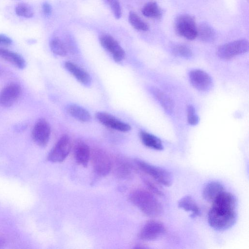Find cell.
<instances>
[{
    "instance_id": "obj_4",
    "label": "cell",
    "mask_w": 249,
    "mask_h": 249,
    "mask_svg": "<svg viewBox=\"0 0 249 249\" xmlns=\"http://www.w3.org/2000/svg\"><path fill=\"white\" fill-rule=\"evenodd\" d=\"M176 33L179 36L189 40L197 36V26L192 16L184 14L176 18L174 22Z\"/></svg>"
},
{
    "instance_id": "obj_32",
    "label": "cell",
    "mask_w": 249,
    "mask_h": 249,
    "mask_svg": "<svg viewBox=\"0 0 249 249\" xmlns=\"http://www.w3.org/2000/svg\"><path fill=\"white\" fill-rule=\"evenodd\" d=\"M12 43L11 39L6 35L0 34V46H8Z\"/></svg>"
},
{
    "instance_id": "obj_8",
    "label": "cell",
    "mask_w": 249,
    "mask_h": 249,
    "mask_svg": "<svg viewBox=\"0 0 249 249\" xmlns=\"http://www.w3.org/2000/svg\"><path fill=\"white\" fill-rule=\"evenodd\" d=\"M50 135L51 126L49 123L44 119L38 120L32 131L34 142L40 147H45L49 142Z\"/></svg>"
},
{
    "instance_id": "obj_29",
    "label": "cell",
    "mask_w": 249,
    "mask_h": 249,
    "mask_svg": "<svg viewBox=\"0 0 249 249\" xmlns=\"http://www.w3.org/2000/svg\"><path fill=\"white\" fill-rule=\"evenodd\" d=\"M105 0L110 8L115 18L119 19L122 16V11L119 0Z\"/></svg>"
},
{
    "instance_id": "obj_21",
    "label": "cell",
    "mask_w": 249,
    "mask_h": 249,
    "mask_svg": "<svg viewBox=\"0 0 249 249\" xmlns=\"http://www.w3.org/2000/svg\"><path fill=\"white\" fill-rule=\"evenodd\" d=\"M67 112L72 117L82 122H88L91 120V116L88 110L76 105L71 104L67 107Z\"/></svg>"
},
{
    "instance_id": "obj_28",
    "label": "cell",
    "mask_w": 249,
    "mask_h": 249,
    "mask_svg": "<svg viewBox=\"0 0 249 249\" xmlns=\"http://www.w3.org/2000/svg\"><path fill=\"white\" fill-rule=\"evenodd\" d=\"M173 53L177 56L190 58L192 55V52L190 48L186 45L179 44L176 45L173 49Z\"/></svg>"
},
{
    "instance_id": "obj_20",
    "label": "cell",
    "mask_w": 249,
    "mask_h": 249,
    "mask_svg": "<svg viewBox=\"0 0 249 249\" xmlns=\"http://www.w3.org/2000/svg\"><path fill=\"white\" fill-rule=\"evenodd\" d=\"M179 208L186 211L191 212L192 216L195 217L200 213V210L195 199L190 196L182 197L178 202Z\"/></svg>"
},
{
    "instance_id": "obj_24",
    "label": "cell",
    "mask_w": 249,
    "mask_h": 249,
    "mask_svg": "<svg viewBox=\"0 0 249 249\" xmlns=\"http://www.w3.org/2000/svg\"><path fill=\"white\" fill-rule=\"evenodd\" d=\"M142 12L144 16L148 18L159 19L162 16V11L155 1L147 3L142 8Z\"/></svg>"
},
{
    "instance_id": "obj_26",
    "label": "cell",
    "mask_w": 249,
    "mask_h": 249,
    "mask_svg": "<svg viewBox=\"0 0 249 249\" xmlns=\"http://www.w3.org/2000/svg\"><path fill=\"white\" fill-rule=\"evenodd\" d=\"M50 46L52 51L56 55L65 56L67 53L64 44L58 38L52 39L50 42Z\"/></svg>"
},
{
    "instance_id": "obj_25",
    "label": "cell",
    "mask_w": 249,
    "mask_h": 249,
    "mask_svg": "<svg viewBox=\"0 0 249 249\" xmlns=\"http://www.w3.org/2000/svg\"><path fill=\"white\" fill-rule=\"evenodd\" d=\"M128 20L132 26L137 30L146 31L149 29V26L146 23L142 20L135 12L129 13Z\"/></svg>"
},
{
    "instance_id": "obj_16",
    "label": "cell",
    "mask_w": 249,
    "mask_h": 249,
    "mask_svg": "<svg viewBox=\"0 0 249 249\" xmlns=\"http://www.w3.org/2000/svg\"><path fill=\"white\" fill-rule=\"evenodd\" d=\"M74 156L79 164L87 167L90 156L89 146L84 142H78L74 148Z\"/></svg>"
},
{
    "instance_id": "obj_2",
    "label": "cell",
    "mask_w": 249,
    "mask_h": 249,
    "mask_svg": "<svg viewBox=\"0 0 249 249\" xmlns=\"http://www.w3.org/2000/svg\"><path fill=\"white\" fill-rule=\"evenodd\" d=\"M236 221L235 209L213 205L208 213V223L216 230H227L231 227Z\"/></svg>"
},
{
    "instance_id": "obj_27",
    "label": "cell",
    "mask_w": 249,
    "mask_h": 249,
    "mask_svg": "<svg viewBox=\"0 0 249 249\" xmlns=\"http://www.w3.org/2000/svg\"><path fill=\"white\" fill-rule=\"evenodd\" d=\"M16 13L20 17L26 18H31L34 15V11L29 4L25 3H20L15 8Z\"/></svg>"
},
{
    "instance_id": "obj_30",
    "label": "cell",
    "mask_w": 249,
    "mask_h": 249,
    "mask_svg": "<svg viewBox=\"0 0 249 249\" xmlns=\"http://www.w3.org/2000/svg\"><path fill=\"white\" fill-rule=\"evenodd\" d=\"M188 122L191 125H196L199 122V118L196 113L195 109L193 106L189 105L187 108Z\"/></svg>"
},
{
    "instance_id": "obj_10",
    "label": "cell",
    "mask_w": 249,
    "mask_h": 249,
    "mask_svg": "<svg viewBox=\"0 0 249 249\" xmlns=\"http://www.w3.org/2000/svg\"><path fill=\"white\" fill-rule=\"evenodd\" d=\"M189 77L193 87L199 91H207L212 87L213 81L211 76L202 70L191 71L189 72Z\"/></svg>"
},
{
    "instance_id": "obj_7",
    "label": "cell",
    "mask_w": 249,
    "mask_h": 249,
    "mask_svg": "<svg viewBox=\"0 0 249 249\" xmlns=\"http://www.w3.org/2000/svg\"><path fill=\"white\" fill-rule=\"evenodd\" d=\"M71 149V142L69 137L65 135L57 141L49 153L48 161L52 162L63 161L68 156Z\"/></svg>"
},
{
    "instance_id": "obj_1",
    "label": "cell",
    "mask_w": 249,
    "mask_h": 249,
    "mask_svg": "<svg viewBox=\"0 0 249 249\" xmlns=\"http://www.w3.org/2000/svg\"><path fill=\"white\" fill-rule=\"evenodd\" d=\"M130 201L142 213L149 217H156L162 212L159 201L150 192L142 189H137L129 195Z\"/></svg>"
},
{
    "instance_id": "obj_11",
    "label": "cell",
    "mask_w": 249,
    "mask_h": 249,
    "mask_svg": "<svg viewBox=\"0 0 249 249\" xmlns=\"http://www.w3.org/2000/svg\"><path fill=\"white\" fill-rule=\"evenodd\" d=\"M100 42L103 47L112 54L115 61L119 62L124 59V50L112 36L103 35L100 37Z\"/></svg>"
},
{
    "instance_id": "obj_3",
    "label": "cell",
    "mask_w": 249,
    "mask_h": 249,
    "mask_svg": "<svg viewBox=\"0 0 249 249\" xmlns=\"http://www.w3.org/2000/svg\"><path fill=\"white\" fill-rule=\"evenodd\" d=\"M135 162L141 170L158 183L166 186H169L171 184V175L166 170L151 165L140 159H135Z\"/></svg>"
},
{
    "instance_id": "obj_15",
    "label": "cell",
    "mask_w": 249,
    "mask_h": 249,
    "mask_svg": "<svg viewBox=\"0 0 249 249\" xmlns=\"http://www.w3.org/2000/svg\"><path fill=\"white\" fill-rule=\"evenodd\" d=\"M65 67L79 82L84 85L88 86L90 84L91 77L84 70L71 62H66Z\"/></svg>"
},
{
    "instance_id": "obj_5",
    "label": "cell",
    "mask_w": 249,
    "mask_h": 249,
    "mask_svg": "<svg viewBox=\"0 0 249 249\" xmlns=\"http://www.w3.org/2000/svg\"><path fill=\"white\" fill-rule=\"evenodd\" d=\"M249 43L246 39H239L219 46L216 51L217 55L223 59H229L248 51Z\"/></svg>"
},
{
    "instance_id": "obj_13",
    "label": "cell",
    "mask_w": 249,
    "mask_h": 249,
    "mask_svg": "<svg viewBox=\"0 0 249 249\" xmlns=\"http://www.w3.org/2000/svg\"><path fill=\"white\" fill-rule=\"evenodd\" d=\"M96 117L102 124L114 130L125 132L131 129V126L128 124L107 113L98 112L96 114Z\"/></svg>"
},
{
    "instance_id": "obj_6",
    "label": "cell",
    "mask_w": 249,
    "mask_h": 249,
    "mask_svg": "<svg viewBox=\"0 0 249 249\" xmlns=\"http://www.w3.org/2000/svg\"><path fill=\"white\" fill-rule=\"evenodd\" d=\"M91 161L94 172L99 176L107 175L112 168V160L103 150L97 149L92 151Z\"/></svg>"
},
{
    "instance_id": "obj_19",
    "label": "cell",
    "mask_w": 249,
    "mask_h": 249,
    "mask_svg": "<svg viewBox=\"0 0 249 249\" xmlns=\"http://www.w3.org/2000/svg\"><path fill=\"white\" fill-rule=\"evenodd\" d=\"M151 92L165 111L169 114L171 113L174 108V104L172 99L167 94L156 88H152Z\"/></svg>"
},
{
    "instance_id": "obj_9",
    "label": "cell",
    "mask_w": 249,
    "mask_h": 249,
    "mask_svg": "<svg viewBox=\"0 0 249 249\" xmlns=\"http://www.w3.org/2000/svg\"><path fill=\"white\" fill-rule=\"evenodd\" d=\"M164 226L156 220H149L144 224L139 233V238L144 241L156 240L165 232Z\"/></svg>"
},
{
    "instance_id": "obj_12",
    "label": "cell",
    "mask_w": 249,
    "mask_h": 249,
    "mask_svg": "<svg viewBox=\"0 0 249 249\" xmlns=\"http://www.w3.org/2000/svg\"><path fill=\"white\" fill-rule=\"evenodd\" d=\"M21 88L17 83L7 85L0 92V106L9 107L18 99L21 93Z\"/></svg>"
},
{
    "instance_id": "obj_18",
    "label": "cell",
    "mask_w": 249,
    "mask_h": 249,
    "mask_svg": "<svg viewBox=\"0 0 249 249\" xmlns=\"http://www.w3.org/2000/svg\"><path fill=\"white\" fill-rule=\"evenodd\" d=\"M0 57L19 69H23L25 67L26 63L24 58L18 53L9 50L0 48Z\"/></svg>"
},
{
    "instance_id": "obj_14",
    "label": "cell",
    "mask_w": 249,
    "mask_h": 249,
    "mask_svg": "<svg viewBox=\"0 0 249 249\" xmlns=\"http://www.w3.org/2000/svg\"><path fill=\"white\" fill-rule=\"evenodd\" d=\"M112 168L114 175L119 178H129L132 173V164L124 158H115L112 161Z\"/></svg>"
},
{
    "instance_id": "obj_17",
    "label": "cell",
    "mask_w": 249,
    "mask_h": 249,
    "mask_svg": "<svg viewBox=\"0 0 249 249\" xmlns=\"http://www.w3.org/2000/svg\"><path fill=\"white\" fill-rule=\"evenodd\" d=\"M224 191L222 184L217 181H211L204 187L202 196L207 201L213 202L214 199Z\"/></svg>"
},
{
    "instance_id": "obj_31",
    "label": "cell",
    "mask_w": 249,
    "mask_h": 249,
    "mask_svg": "<svg viewBox=\"0 0 249 249\" xmlns=\"http://www.w3.org/2000/svg\"><path fill=\"white\" fill-rule=\"evenodd\" d=\"M143 180L145 185L151 192L158 196L163 195L162 191L154 183L145 178H143Z\"/></svg>"
},
{
    "instance_id": "obj_23",
    "label": "cell",
    "mask_w": 249,
    "mask_h": 249,
    "mask_svg": "<svg viewBox=\"0 0 249 249\" xmlns=\"http://www.w3.org/2000/svg\"><path fill=\"white\" fill-rule=\"evenodd\" d=\"M204 42L213 41L215 37L213 28L206 23H202L197 26V36Z\"/></svg>"
},
{
    "instance_id": "obj_22",
    "label": "cell",
    "mask_w": 249,
    "mask_h": 249,
    "mask_svg": "<svg viewBox=\"0 0 249 249\" xmlns=\"http://www.w3.org/2000/svg\"><path fill=\"white\" fill-rule=\"evenodd\" d=\"M140 137L145 146L157 150L163 149L161 141L155 136L145 131H141L140 133Z\"/></svg>"
},
{
    "instance_id": "obj_33",
    "label": "cell",
    "mask_w": 249,
    "mask_h": 249,
    "mask_svg": "<svg viewBox=\"0 0 249 249\" xmlns=\"http://www.w3.org/2000/svg\"><path fill=\"white\" fill-rule=\"evenodd\" d=\"M42 11L45 15H50L52 12V7L48 2H44L42 4Z\"/></svg>"
}]
</instances>
